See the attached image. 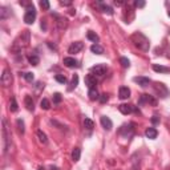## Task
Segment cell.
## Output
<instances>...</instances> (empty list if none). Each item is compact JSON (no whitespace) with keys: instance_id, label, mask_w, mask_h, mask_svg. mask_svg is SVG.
Wrapping results in <instances>:
<instances>
[{"instance_id":"obj_36","label":"cell","mask_w":170,"mask_h":170,"mask_svg":"<svg viewBox=\"0 0 170 170\" xmlns=\"http://www.w3.org/2000/svg\"><path fill=\"white\" fill-rule=\"evenodd\" d=\"M100 102H101V104H105V102L108 101V100H109V94H106V93H104V94H101L100 96Z\"/></svg>"},{"instance_id":"obj_44","label":"cell","mask_w":170,"mask_h":170,"mask_svg":"<svg viewBox=\"0 0 170 170\" xmlns=\"http://www.w3.org/2000/svg\"><path fill=\"white\" fill-rule=\"evenodd\" d=\"M167 15H169V16H170V11H169V12H167Z\"/></svg>"},{"instance_id":"obj_21","label":"cell","mask_w":170,"mask_h":170,"mask_svg":"<svg viewBox=\"0 0 170 170\" xmlns=\"http://www.w3.org/2000/svg\"><path fill=\"white\" fill-rule=\"evenodd\" d=\"M88 96H89V99L92 100V101H94V100H99V99H100L99 92H97V89H96V88H93V89H89V92H88Z\"/></svg>"},{"instance_id":"obj_5","label":"cell","mask_w":170,"mask_h":170,"mask_svg":"<svg viewBox=\"0 0 170 170\" xmlns=\"http://www.w3.org/2000/svg\"><path fill=\"white\" fill-rule=\"evenodd\" d=\"M152 104L153 106H155L157 105V100L153 97V96H150V94H142L140 97V100H138V104L140 105H143V104Z\"/></svg>"},{"instance_id":"obj_15","label":"cell","mask_w":170,"mask_h":170,"mask_svg":"<svg viewBox=\"0 0 170 170\" xmlns=\"http://www.w3.org/2000/svg\"><path fill=\"white\" fill-rule=\"evenodd\" d=\"M120 112L122 114H130L133 112V105H128V104H121L118 106Z\"/></svg>"},{"instance_id":"obj_37","label":"cell","mask_w":170,"mask_h":170,"mask_svg":"<svg viewBox=\"0 0 170 170\" xmlns=\"http://www.w3.org/2000/svg\"><path fill=\"white\" fill-rule=\"evenodd\" d=\"M40 7H41L43 9H49V1H47V0H41V1H40Z\"/></svg>"},{"instance_id":"obj_33","label":"cell","mask_w":170,"mask_h":170,"mask_svg":"<svg viewBox=\"0 0 170 170\" xmlns=\"http://www.w3.org/2000/svg\"><path fill=\"white\" fill-rule=\"evenodd\" d=\"M120 63H121V65H122L124 68H129V66H130V61H129L126 57H121V59H120Z\"/></svg>"},{"instance_id":"obj_27","label":"cell","mask_w":170,"mask_h":170,"mask_svg":"<svg viewBox=\"0 0 170 170\" xmlns=\"http://www.w3.org/2000/svg\"><path fill=\"white\" fill-rule=\"evenodd\" d=\"M28 60H29V63L32 64V65H39V63H40V59H39V56H36V55H31L29 57H28Z\"/></svg>"},{"instance_id":"obj_22","label":"cell","mask_w":170,"mask_h":170,"mask_svg":"<svg viewBox=\"0 0 170 170\" xmlns=\"http://www.w3.org/2000/svg\"><path fill=\"white\" fill-rule=\"evenodd\" d=\"M87 37L90 40V41H93L94 44H97V41H99V35H96V32H92V31H89V32L87 33Z\"/></svg>"},{"instance_id":"obj_6","label":"cell","mask_w":170,"mask_h":170,"mask_svg":"<svg viewBox=\"0 0 170 170\" xmlns=\"http://www.w3.org/2000/svg\"><path fill=\"white\" fill-rule=\"evenodd\" d=\"M1 85L3 87H9L12 83V76H11V72L8 69H4L3 71V75H1Z\"/></svg>"},{"instance_id":"obj_34","label":"cell","mask_w":170,"mask_h":170,"mask_svg":"<svg viewBox=\"0 0 170 170\" xmlns=\"http://www.w3.org/2000/svg\"><path fill=\"white\" fill-rule=\"evenodd\" d=\"M16 125H17V128H19V132L23 134V133H24V121L19 118L17 121H16Z\"/></svg>"},{"instance_id":"obj_25","label":"cell","mask_w":170,"mask_h":170,"mask_svg":"<svg viewBox=\"0 0 170 170\" xmlns=\"http://www.w3.org/2000/svg\"><path fill=\"white\" fill-rule=\"evenodd\" d=\"M99 6H100V8L102 9V12H105V13H108V15H113V9H112L109 6L102 4V3H99Z\"/></svg>"},{"instance_id":"obj_26","label":"cell","mask_w":170,"mask_h":170,"mask_svg":"<svg viewBox=\"0 0 170 170\" xmlns=\"http://www.w3.org/2000/svg\"><path fill=\"white\" fill-rule=\"evenodd\" d=\"M37 137H39L40 142L43 143H47L48 142V138H47V134H45L43 130H37Z\"/></svg>"},{"instance_id":"obj_8","label":"cell","mask_w":170,"mask_h":170,"mask_svg":"<svg viewBox=\"0 0 170 170\" xmlns=\"http://www.w3.org/2000/svg\"><path fill=\"white\" fill-rule=\"evenodd\" d=\"M96 84H97L96 76H93V75H87V76H85V85H87L89 89L96 88Z\"/></svg>"},{"instance_id":"obj_11","label":"cell","mask_w":170,"mask_h":170,"mask_svg":"<svg viewBox=\"0 0 170 170\" xmlns=\"http://www.w3.org/2000/svg\"><path fill=\"white\" fill-rule=\"evenodd\" d=\"M118 96L121 100H126L130 97V89L128 87H121L118 90Z\"/></svg>"},{"instance_id":"obj_7","label":"cell","mask_w":170,"mask_h":170,"mask_svg":"<svg viewBox=\"0 0 170 170\" xmlns=\"http://www.w3.org/2000/svg\"><path fill=\"white\" fill-rule=\"evenodd\" d=\"M83 48H84V44H83V43H81V41H75V43H72V44L69 45L68 53H71V55L78 53V52H80Z\"/></svg>"},{"instance_id":"obj_41","label":"cell","mask_w":170,"mask_h":170,"mask_svg":"<svg viewBox=\"0 0 170 170\" xmlns=\"http://www.w3.org/2000/svg\"><path fill=\"white\" fill-rule=\"evenodd\" d=\"M114 4H116V6H121V4H122V1H117V0H116V1H114Z\"/></svg>"},{"instance_id":"obj_43","label":"cell","mask_w":170,"mask_h":170,"mask_svg":"<svg viewBox=\"0 0 170 170\" xmlns=\"http://www.w3.org/2000/svg\"><path fill=\"white\" fill-rule=\"evenodd\" d=\"M39 170H44V167H43V166H40V167H39Z\"/></svg>"},{"instance_id":"obj_39","label":"cell","mask_w":170,"mask_h":170,"mask_svg":"<svg viewBox=\"0 0 170 170\" xmlns=\"http://www.w3.org/2000/svg\"><path fill=\"white\" fill-rule=\"evenodd\" d=\"M136 7H138V8H143V7H145V1H142V0H141V1H136Z\"/></svg>"},{"instance_id":"obj_29","label":"cell","mask_w":170,"mask_h":170,"mask_svg":"<svg viewBox=\"0 0 170 170\" xmlns=\"http://www.w3.org/2000/svg\"><path fill=\"white\" fill-rule=\"evenodd\" d=\"M78 84V76L77 75H73V77H72V81H71V88H69V90H72L73 88L77 87Z\"/></svg>"},{"instance_id":"obj_10","label":"cell","mask_w":170,"mask_h":170,"mask_svg":"<svg viewBox=\"0 0 170 170\" xmlns=\"http://www.w3.org/2000/svg\"><path fill=\"white\" fill-rule=\"evenodd\" d=\"M100 121H101L102 128H104V129H106V130H111V129L113 128V124H112V120L109 118V117L102 116L101 118H100Z\"/></svg>"},{"instance_id":"obj_4","label":"cell","mask_w":170,"mask_h":170,"mask_svg":"<svg viewBox=\"0 0 170 170\" xmlns=\"http://www.w3.org/2000/svg\"><path fill=\"white\" fill-rule=\"evenodd\" d=\"M90 72H92L93 75L99 76V77H102V76L105 75V72H106V66H105L104 64H97V65L90 68Z\"/></svg>"},{"instance_id":"obj_12","label":"cell","mask_w":170,"mask_h":170,"mask_svg":"<svg viewBox=\"0 0 170 170\" xmlns=\"http://www.w3.org/2000/svg\"><path fill=\"white\" fill-rule=\"evenodd\" d=\"M133 81H134V83H137L138 85H141V87H148V85L150 84V78L143 77V76H138V77H134V78H133Z\"/></svg>"},{"instance_id":"obj_17","label":"cell","mask_w":170,"mask_h":170,"mask_svg":"<svg viewBox=\"0 0 170 170\" xmlns=\"http://www.w3.org/2000/svg\"><path fill=\"white\" fill-rule=\"evenodd\" d=\"M24 104H25V106H27V109L29 112H33V109H35V104H33V100L31 96H25V99H24Z\"/></svg>"},{"instance_id":"obj_9","label":"cell","mask_w":170,"mask_h":170,"mask_svg":"<svg viewBox=\"0 0 170 170\" xmlns=\"http://www.w3.org/2000/svg\"><path fill=\"white\" fill-rule=\"evenodd\" d=\"M154 89L160 93V96H161V97H166V96L169 94V90H167V88L165 87L164 84H161V83H157V84H155Z\"/></svg>"},{"instance_id":"obj_42","label":"cell","mask_w":170,"mask_h":170,"mask_svg":"<svg viewBox=\"0 0 170 170\" xmlns=\"http://www.w3.org/2000/svg\"><path fill=\"white\" fill-rule=\"evenodd\" d=\"M51 170H60V169H59V167H56V166H52Z\"/></svg>"},{"instance_id":"obj_38","label":"cell","mask_w":170,"mask_h":170,"mask_svg":"<svg viewBox=\"0 0 170 170\" xmlns=\"http://www.w3.org/2000/svg\"><path fill=\"white\" fill-rule=\"evenodd\" d=\"M150 121H152V124H154V125L155 124H160V117L158 116H153Z\"/></svg>"},{"instance_id":"obj_13","label":"cell","mask_w":170,"mask_h":170,"mask_svg":"<svg viewBox=\"0 0 170 170\" xmlns=\"http://www.w3.org/2000/svg\"><path fill=\"white\" fill-rule=\"evenodd\" d=\"M64 65L68 66V68H75V66H78V63L73 57H65L64 59Z\"/></svg>"},{"instance_id":"obj_23","label":"cell","mask_w":170,"mask_h":170,"mask_svg":"<svg viewBox=\"0 0 170 170\" xmlns=\"http://www.w3.org/2000/svg\"><path fill=\"white\" fill-rule=\"evenodd\" d=\"M56 17H57V24H59V28H60V29H64V28H66V25H68V23H66V19L60 17V16H57V15H56Z\"/></svg>"},{"instance_id":"obj_18","label":"cell","mask_w":170,"mask_h":170,"mask_svg":"<svg viewBox=\"0 0 170 170\" xmlns=\"http://www.w3.org/2000/svg\"><path fill=\"white\" fill-rule=\"evenodd\" d=\"M153 71L157 72V73H167L170 72V69L167 66H162V65H158V64H153Z\"/></svg>"},{"instance_id":"obj_28","label":"cell","mask_w":170,"mask_h":170,"mask_svg":"<svg viewBox=\"0 0 170 170\" xmlns=\"http://www.w3.org/2000/svg\"><path fill=\"white\" fill-rule=\"evenodd\" d=\"M40 106H41V109H44V111H48V109L51 108V102H49V100L43 99L41 102H40Z\"/></svg>"},{"instance_id":"obj_14","label":"cell","mask_w":170,"mask_h":170,"mask_svg":"<svg viewBox=\"0 0 170 170\" xmlns=\"http://www.w3.org/2000/svg\"><path fill=\"white\" fill-rule=\"evenodd\" d=\"M133 124H129V125H124L122 128L120 129V133L121 134H124V136H128V134H130V133H133L134 132V128H133Z\"/></svg>"},{"instance_id":"obj_19","label":"cell","mask_w":170,"mask_h":170,"mask_svg":"<svg viewBox=\"0 0 170 170\" xmlns=\"http://www.w3.org/2000/svg\"><path fill=\"white\" fill-rule=\"evenodd\" d=\"M90 51H92L94 55H102V53H104V48H102L101 45L97 43V44H93L92 47H90Z\"/></svg>"},{"instance_id":"obj_24","label":"cell","mask_w":170,"mask_h":170,"mask_svg":"<svg viewBox=\"0 0 170 170\" xmlns=\"http://www.w3.org/2000/svg\"><path fill=\"white\" fill-rule=\"evenodd\" d=\"M84 128L88 129V130H92L94 128V122H93L90 118H85L84 120Z\"/></svg>"},{"instance_id":"obj_32","label":"cell","mask_w":170,"mask_h":170,"mask_svg":"<svg viewBox=\"0 0 170 170\" xmlns=\"http://www.w3.org/2000/svg\"><path fill=\"white\" fill-rule=\"evenodd\" d=\"M23 76L24 78H25V80L28 81V83H32L33 81V78H35V76H33V73H31V72H28V73H23Z\"/></svg>"},{"instance_id":"obj_16","label":"cell","mask_w":170,"mask_h":170,"mask_svg":"<svg viewBox=\"0 0 170 170\" xmlns=\"http://www.w3.org/2000/svg\"><path fill=\"white\" fill-rule=\"evenodd\" d=\"M145 136H146L148 138H150V140H154V138H157V136H158V132H157L155 128H148L146 130H145Z\"/></svg>"},{"instance_id":"obj_20","label":"cell","mask_w":170,"mask_h":170,"mask_svg":"<svg viewBox=\"0 0 170 170\" xmlns=\"http://www.w3.org/2000/svg\"><path fill=\"white\" fill-rule=\"evenodd\" d=\"M80 155H81V149L80 148H75L73 152H72V160H73L75 162L80 161Z\"/></svg>"},{"instance_id":"obj_35","label":"cell","mask_w":170,"mask_h":170,"mask_svg":"<svg viewBox=\"0 0 170 170\" xmlns=\"http://www.w3.org/2000/svg\"><path fill=\"white\" fill-rule=\"evenodd\" d=\"M61 100H63L61 94H60V93H55V94H53V102H55V104H60V102H61Z\"/></svg>"},{"instance_id":"obj_2","label":"cell","mask_w":170,"mask_h":170,"mask_svg":"<svg viewBox=\"0 0 170 170\" xmlns=\"http://www.w3.org/2000/svg\"><path fill=\"white\" fill-rule=\"evenodd\" d=\"M1 124H3V128H1V137H3V153H7L8 150V130H7V121L6 118L1 120Z\"/></svg>"},{"instance_id":"obj_40","label":"cell","mask_w":170,"mask_h":170,"mask_svg":"<svg viewBox=\"0 0 170 170\" xmlns=\"http://www.w3.org/2000/svg\"><path fill=\"white\" fill-rule=\"evenodd\" d=\"M61 6H72V1H60Z\"/></svg>"},{"instance_id":"obj_1","label":"cell","mask_w":170,"mask_h":170,"mask_svg":"<svg viewBox=\"0 0 170 170\" xmlns=\"http://www.w3.org/2000/svg\"><path fill=\"white\" fill-rule=\"evenodd\" d=\"M132 41L134 43V45L141 49V51H149L150 44H149V40H148L146 36H143L142 33L140 32H136L132 35Z\"/></svg>"},{"instance_id":"obj_31","label":"cell","mask_w":170,"mask_h":170,"mask_svg":"<svg viewBox=\"0 0 170 170\" xmlns=\"http://www.w3.org/2000/svg\"><path fill=\"white\" fill-rule=\"evenodd\" d=\"M55 80H56L57 83H60V84H66V81H68L65 76H63V75H56Z\"/></svg>"},{"instance_id":"obj_3","label":"cell","mask_w":170,"mask_h":170,"mask_svg":"<svg viewBox=\"0 0 170 170\" xmlns=\"http://www.w3.org/2000/svg\"><path fill=\"white\" fill-rule=\"evenodd\" d=\"M36 19V9L33 6H28L27 11H25V15H24V21L27 24H33Z\"/></svg>"},{"instance_id":"obj_30","label":"cell","mask_w":170,"mask_h":170,"mask_svg":"<svg viewBox=\"0 0 170 170\" xmlns=\"http://www.w3.org/2000/svg\"><path fill=\"white\" fill-rule=\"evenodd\" d=\"M9 109L11 112H17L19 106H17V102H16L15 99H11V104H9Z\"/></svg>"}]
</instances>
